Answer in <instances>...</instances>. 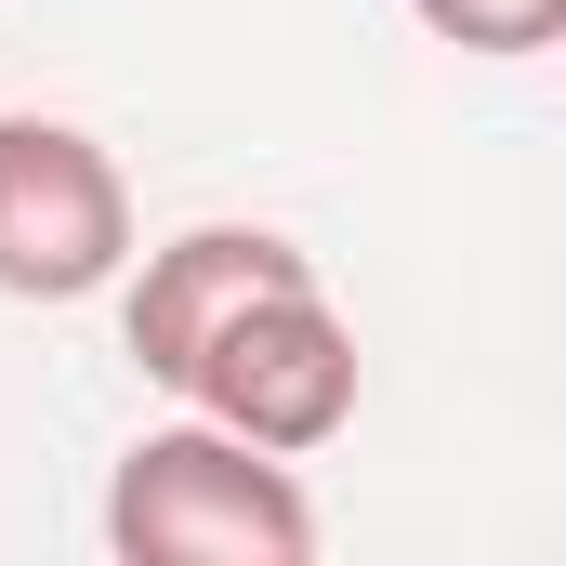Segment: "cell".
Returning <instances> with one entry per match:
<instances>
[{
	"label": "cell",
	"instance_id": "cell-1",
	"mask_svg": "<svg viewBox=\"0 0 566 566\" xmlns=\"http://www.w3.org/2000/svg\"><path fill=\"white\" fill-rule=\"evenodd\" d=\"M106 554L119 566H303L316 554V501L277 448L224 422H158L106 474Z\"/></svg>",
	"mask_w": 566,
	"mask_h": 566
},
{
	"label": "cell",
	"instance_id": "cell-2",
	"mask_svg": "<svg viewBox=\"0 0 566 566\" xmlns=\"http://www.w3.org/2000/svg\"><path fill=\"white\" fill-rule=\"evenodd\" d=\"M198 422L251 434V448H277V461H303V448H329V434L356 422V329L329 316V290L316 277H277L251 290L198 356H185V382H171Z\"/></svg>",
	"mask_w": 566,
	"mask_h": 566
},
{
	"label": "cell",
	"instance_id": "cell-3",
	"mask_svg": "<svg viewBox=\"0 0 566 566\" xmlns=\"http://www.w3.org/2000/svg\"><path fill=\"white\" fill-rule=\"evenodd\" d=\"M133 264V185L80 119L0 106V290L13 303H93Z\"/></svg>",
	"mask_w": 566,
	"mask_h": 566
},
{
	"label": "cell",
	"instance_id": "cell-4",
	"mask_svg": "<svg viewBox=\"0 0 566 566\" xmlns=\"http://www.w3.org/2000/svg\"><path fill=\"white\" fill-rule=\"evenodd\" d=\"M119 343H133L145 382H185V356L251 303V290L277 277H316V251H290L277 224H185V238H158L145 264H119Z\"/></svg>",
	"mask_w": 566,
	"mask_h": 566
},
{
	"label": "cell",
	"instance_id": "cell-5",
	"mask_svg": "<svg viewBox=\"0 0 566 566\" xmlns=\"http://www.w3.org/2000/svg\"><path fill=\"white\" fill-rule=\"evenodd\" d=\"M409 13H422V40H448V53H488V66L554 53V40H566V0H409Z\"/></svg>",
	"mask_w": 566,
	"mask_h": 566
}]
</instances>
